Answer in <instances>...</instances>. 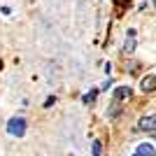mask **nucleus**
I'll list each match as a JSON object with an SVG mask.
<instances>
[{"instance_id": "9d476101", "label": "nucleus", "mask_w": 156, "mask_h": 156, "mask_svg": "<svg viewBox=\"0 0 156 156\" xmlns=\"http://www.w3.org/2000/svg\"><path fill=\"white\" fill-rule=\"evenodd\" d=\"M114 5H117V7H126V5H128V0H114Z\"/></svg>"}, {"instance_id": "7ed1b4c3", "label": "nucleus", "mask_w": 156, "mask_h": 156, "mask_svg": "<svg viewBox=\"0 0 156 156\" xmlns=\"http://www.w3.org/2000/svg\"><path fill=\"white\" fill-rule=\"evenodd\" d=\"M140 89H142L144 93L156 91V75H147V77H142V82H140Z\"/></svg>"}, {"instance_id": "20e7f679", "label": "nucleus", "mask_w": 156, "mask_h": 156, "mask_svg": "<svg viewBox=\"0 0 156 156\" xmlns=\"http://www.w3.org/2000/svg\"><path fill=\"white\" fill-rule=\"evenodd\" d=\"M137 156H156L154 144H149V142H142V144H137Z\"/></svg>"}, {"instance_id": "0eeeda50", "label": "nucleus", "mask_w": 156, "mask_h": 156, "mask_svg": "<svg viewBox=\"0 0 156 156\" xmlns=\"http://www.w3.org/2000/svg\"><path fill=\"white\" fill-rule=\"evenodd\" d=\"M96 96H98V91H96V89H91L89 93H84V98H82V100L89 105V103H93V100H96Z\"/></svg>"}, {"instance_id": "9b49d317", "label": "nucleus", "mask_w": 156, "mask_h": 156, "mask_svg": "<svg viewBox=\"0 0 156 156\" xmlns=\"http://www.w3.org/2000/svg\"><path fill=\"white\" fill-rule=\"evenodd\" d=\"M154 5H156V0H154Z\"/></svg>"}, {"instance_id": "f03ea898", "label": "nucleus", "mask_w": 156, "mask_h": 156, "mask_svg": "<svg viewBox=\"0 0 156 156\" xmlns=\"http://www.w3.org/2000/svg\"><path fill=\"white\" fill-rule=\"evenodd\" d=\"M137 130H156V114H147V117H142L140 121H137Z\"/></svg>"}, {"instance_id": "39448f33", "label": "nucleus", "mask_w": 156, "mask_h": 156, "mask_svg": "<svg viewBox=\"0 0 156 156\" xmlns=\"http://www.w3.org/2000/svg\"><path fill=\"white\" fill-rule=\"evenodd\" d=\"M133 49H135V30L130 28L128 35H126V42H124V51H126V54H130Z\"/></svg>"}, {"instance_id": "423d86ee", "label": "nucleus", "mask_w": 156, "mask_h": 156, "mask_svg": "<svg viewBox=\"0 0 156 156\" xmlns=\"http://www.w3.org/2000/svg\"><path fill=\"white\" fill-rule=\"evenodd\" d=\"M130 86H117L114 89V100H126V98H130Z\"/></svg>"}, {"instance_id": "f257e3e1", "label": "nucleus", "mask_w": 156, "mask_h": 156, "mask_svg": "<svg viewBox=\"0 0 156 156\" xmlns=\"http://www.w3.org/2000/svg\"><path fill=\"white\" fill-rule=\"evenodd\" d=\"M26 119L23 117H12L9 121H7V133L9 135H14V137H21L23 133H26Z\"/></svg>"}, {"instance_id": "6e6552de", "label": "nucleus", "mask_w": 156, "mask_h": 156, "mask_svg": "<svg viewBox=\"0 0 156 156\" xmlns=\"http://www.w3.org/2000/svg\"><path fill=\"white\" fill-rule=\"evenodd\" d=\"M100 147H103V144H100V140H96V142H93V151H91V154H93V156H100Z\"/></svg>"}, {"instance_id": "f8f14e48", "label": "nucleus", "mask_w": 156, "mask_h": 156, "mask_svg": "<svg viewBox=\"0 0 156 156\" xmlns=\"http://www.w3.org/2000/svg\"><path fill=\"white\" fill-rule=\"evenodd\" d=\"M135 156H137V154H135Z\"/></svg>"}, {"instance_id": "1a4fd4ad", "label": "nucleus", "mask_w": 156, "mask_h": 156, "mask_svg": "<svg viewBox=\"0 0 156 156\" xmlns=\"http://www.w3.org/2000/svg\"><path fill=\"white\" fill-rule=\"evenodd\" d=\"M54 103H56V98H54V96H49V98H47V100H44V107H51Z\"/></svg>"}]
</instances>
